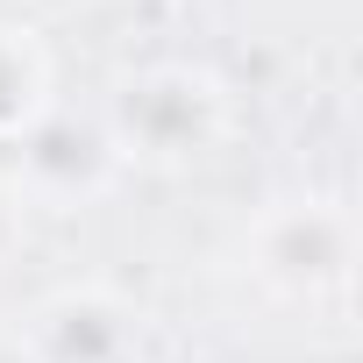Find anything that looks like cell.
Returning <instances> with one entry per match:
<instances>
[{"mask_svg":"<svg viewBox=\"0 0 363 363\" xmlns=\"http://www.w3.org/2000/svg\"><path fill=\"white\" fill-rule=\"evenodd\" d=\"M228 121V100L207 72L193 65H157V72H135L114 100V135L128 157L143 164H193L214 150Z\"/></svg>","mask_w":363,"mask_h":363,"instance_id":"cell-1","label":"cell"},{"mask_svg":"<svg viewBox=\"0 0 363 363\" xmlns=\"http://www.w3.org/2000/svg\"><path fill=\"white\" fill-rule=\"evenodd\" d=\"M264 278L292 285V292H320V285H342L349 271V221L335 207H292L264 228Z\"/></svg>","mask_w":363,"mask_h":363,"instance_id":"cell-2","label":"cell"},{"mask_svg":"<svg viewBox=\"0 0 363 363\" xmlns=\"http://www.w3.org/2000/svg\"><path fill=\"white\" fill-rule=\"evenodd\" d=\"M114 349H121V313L100 306V299H79V292L43 306L36 342H29L36 363H107Z\"/></svg>","mask_w":363,"mask_h":363,"instance_id":"cell-3","label":"cell"},{"mask_svg":"<svg viewBox=\"0 0 363 363\" xmlns=\"http://www.w3.org/2000/svg\"><path fill=\"white\" fill-rule=\"evenodd\" d=\"M43 93H50V65H43L36 36L0 22V143H29L36 135Z\"/></svg>","mask_w":363,"mask_h":363,"instance_id":"cell-4","label":"cell"},{"mask_svg":"<svg viewBox=\"0 0 363 363\" xmlns=\"http://www.w3.org/2000/svg\"><path fill=\"white\" fill-rule=\"evenodd\" d=\"M15 242H22V207H15V193H8V186H0V257H8Z\"/></svg>","mask_w":363,"mask_h":363,"instance_id":"cell-5","label":"cell"},{"mask_svg":"<svg viewBox=\"0 0 363 363\" xmlns=\"http://www.w3.org/2000/svg\"><path fill=\"white\" fill-rule=\"evenodd\" d=\"M0 363H36V356H29L22 342H0Z\"/></svg>","mask_w":363,"mask_h":363,"instance_id":"cell-6","label":"cell"}]
</instances>
